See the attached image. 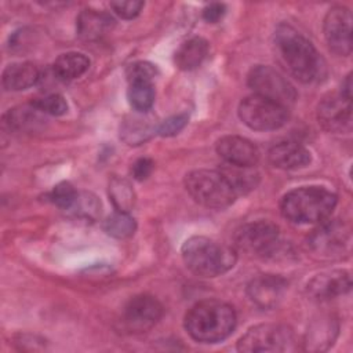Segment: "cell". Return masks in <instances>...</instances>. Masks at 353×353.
I'll return each mask as SVG.
<instances>
[{"label":"cell","mask_w":353,"mask_h":353,"mask_svg":"<svg viewBox=\"0 0 353 353\" xmlns=\"http://www.w3.org/2000/svg\"><path fill=\"white\" fill-rule=\"evenodd\" d=\"M236 312L225 302L205 299L193 305L185 316V330L197 342L216 343L226 339L236 327Z\"/></svg>","instance_id":"2"},{"label":"cell","mask_w":353,"mask_h":353,"mask_svg":"<svg viewBox=\"0 0 353 353\" xmlns=\"http://www.w3.org/2000/svg\"><path fill=\"white\" fill-rule=\"evenodd\" d=\"M274 44L281 62L288 72L302 83L320 80L325 73V63L310 40L295 28L281 23L274 32Z\"/></svg>","instance_id":"1"},{"label":"cell","mask_w":353,"mask_h":353,"mask_svg":"<svg viewBox=\"0 0 353 353\" xmlns=\"http://www.w3.org/2000/svg\"><path fill=\"white\" fill-rule=\"evenodd\" d=\"M254 167H239L228 164V167L222 168V174L228 178L234 192L239 194H245L250 190L255 189L259 181V175L252 170Z\"/></svg>","instance_id":"25"},{"label":"cell","mask_w":353,"mask_h":353,"mask_svg":"<svg viewBox=\"0 0 353 353\" xmlns=\"http://www.w3.org/2000/svg\"><path fill=\"white\" fill-rule=\"evenodd\" d=\"M294 331L284 324H258L250 328L237 342V350L244 353L258 352H294L296 350Z\"/></svg>","instance_id":"6"},{"label":"cell","mask_w":353,"mask_h":353,"mask_svg":"<svg viewBox=\"0 0 353 353\" xmlns=\"http://www.w3.org/2000/svg\"><path fill=\"white\" fill-rule=\"evenodd\" d=\"M280 244L279 226L270 221H255L240 226L234 233V247L248 255L272 256Z\"/></svg>","instance_id":"8"},{"label":"cell","mask_w":353,"mask_h":353,"mask_svg":"<svg viewBox=\"0 0 353 353\" xmlns=\"http://www.w3.org/2000/svg\"><path fill=\"white\" fill-rule=\"evenodd\" d=\"M137 222L128 212L116 211L103 222V230L114 239H128L135 233Z\"/></svg>","instance_id":"28"},{"label":"cell","mask_w":353,"mask_h":353,"mask_svg":"<svg viewBox=\"0 0 353 353\" xmlns=\"http://www.w3.org/2000/svg\"><path fill=\"white\" fill-rule=\"evenodd\" d=\"M30 103L34 108H37L43 114H50V116H61L68 110V102L59 94H50L47 97L34 99Z\"/></svg>","instance_id":"31"},{"label":"cell","mask_w":353,"mask_h":353,"mask_svg":"<svg viewBox=\"0 0 353 353\" xmlns=\"http://www.w3.org/2000/svg\"><path fill=\"white\" fill-rule=\"evenodd\" d=\"M349 243V230L339 221H328L320 223L307 239L310 251L321 258H334L342 255Z\"/></svg>","instance_id":"11"},{"label":"cell","mask_w":353,"mask_h":353,"mask_svg":"<svg viewBox=\"0 0 353 353\" xmlns=\"http://www.w3.org/2000/svg\"><path fill=\"white\" fill-rule=\"evenodd\" d=\"M323 32L328 48L336 55L352 52V12L343 6L328 10L323 22Z\"/></svg>","instance_id":"10"},{"label":"cell","mask_w":353,"mask_h":353,"mask_svg":"<svg viewBox=\"0 0 353 353\" xmlns=\"http://www.w3.org/2000/svg\"><path fill=\"white\" fill-rule=\"evenodd\" d=\"M239 117L251 130L273 131L283 127L288 120V108L252 94L240 102Z\"/></svg>","instance_id":"7"},{"label":"cell","mask_w":353,"mask_h":353,"mask_svg":"<svg viewBox=\"0 0 353 353\" xmlns=\"http://www.w3.org/2000/svg\"><path fill=\"white\" fill-rule=\"evenodd\" d=\"M216 153L228 164L239 167H254L259 160L258 148L247 138L225 135L216 141Z\"/></svg>","instance_id":"16"},{"label":"cell","mask_w":353,"mask_h":353,"mask_svg":"<svg viewBox=\"0 0 353 353\" xmlns=\"http://www.w3.org/2000/svg\"><path fill=\"white\" fill-rule=\"evenodd\" d=\"M208 54V43L203 37H190L183 41L175 52L174 61L181 70L199 68Z\"/></svg>","instance_id":"22"},{"label":"cell","mask_w":353,"mask_h":353,"mask_svg":"<svg viewBox=\"0 0 353 353\" xmlns=\"http://www.w3.org/2000/svg\"><path fill=\"white\" fill-rule=\"evenodd\" d=\"M163 313V305L154 296L137 295L127 302L123 323L131 332H145L159 323Z\"/></svg>","instance_id":"12"},{"label":"cell","mask_w":353,"mask_h":353,"mask_svg":"<svg viewBox=\"0 0 353 353\" xmlns=\"http://www.w3.org/2000/svg\"><path fill=\"white\" fill-rule=\"evenodd\" d=\"M352 280L346 270H328L314 276L306 287L307 295L316 301H330L350 291Z\"/></svg>","instance_id":"15"},{"label":"cell","mask_w":353,"mask_h":353,"mask_svg":"<svg viewBox=\"0 0 353 353\" xmlns=\"http://www.w3.org/2000/svg\"><path fill=\"white\" fill-rule=\"evenodd\" d=\"M69 211L77 218L94 221L101 214V201L94 194L83 192L77 194V199Z\"/></svg>","instance_id":"29"},{"label":"cell","mask_w":353,"mask_h":353,"mask_svg":"<svg viewBox=\"0 0 353 353\" xmlns=\"http://www.w3.org/2000/svg\"><path fill=\"white\" fill-rule=\"evenodd\" d=\"M287 281L277 274H261L254 277L247 285L250 301L261 309L276 307L284 296Z\"/></svg>","instance_id":"14"},{"label":"cell","mask_w":353,"mask_h":353,"mask_svg":"<svg viewBox=\"0 0 353 353\" xmlns=\"http://www.w3.org/2000/svg\"><path fill=\"white\" fill-rule=\"evenodd\" d=\"M336 201V196L323 186H302L283 196L280 211L292 223H321L330 218Z\"/></svg>","instance_id":"3"},{"label":"cell","mask_w":353,"mask_h":353,"mask_svg":"<svg viewBox=\"0 0 353 353\" xmlns=\"http://www.w3.org/2000/svg\"><path fill=\"white\" fill-rule=\"evenodd\" d=\"M269 161L280 170H298L310 163V152L298 142H280L270 148Z\"/></svg>","instance_id":"18"},{"label":"cell","mask_w":353,"mask_h":353,"mask_svg":"<svg viewBox=\"0 0 353 353\" xmlns=\"http://www.w3.org/2000/svg\"><path fill=\"white\" fill-rule=\"evenodd\" d=\"M128 102L135 112H149L154 102V87L152 81L128 83Z\"/></svg>","instance_id":"27"},{"label":"cell","mask_w":353,"mask_h":353,"mask_svg":"<svg viewBox=\"0 0 353 353\" xmlns=\"http://www.w3.org/2000/svg\"><path fill=\"white\" fill-rule=\"evenodd\" d=\"M338 321L330 314H321L314 319L306 331L305 349L309 352H323L332 346L338 335Z\"/></svg>","instance_id":"19"},{"label":"cell","mask_w":353,"mask_h":353,"mask_svg":"<svg viewBox=\"0 0 353 353\" xmlns=\"http://www.w3.org/2000/svg\"><path fill=\"white\" fill-rule=\"evenodd\" d=\"M40 114L41 112L37 108H34L32 103H29V105L10 109L6 113L4 120L7 125L12 130L28 131V130H34L40 124V121H43Z\"/></svg>","instance_id":"24"},{"label":"cell","mask_w":353,"mask_h":353,"mask_svg":"<svg viewBox=\"0 0 353 353\" xmlns=\"http://www.w3.org/2000/svg\"><path fill=\"white\" fill-rule=\"evenodd\" d=\"M157 127L148 114V112H141V114L130 116L123 121L120 137L128 145H139L148 141L153 134H156Z\"/></svg>","instance_id":"21"},{"label":"cell","mask_w":353,"mask_h":353,"mask_svg":"<svg viewBox=\"0 0 353 353\" xmlns=\"http://www.w3.org/2000/svg\"><path fill=\"white\" fill-rule=\"evenodd\" d=\"M114 26V19L105 11L85 8L76 18V30L80 39L95 41L108 34Z\"/></svg>","instance_id":"17"},{"label":"cell","mask_w":353,"mask_h":353,"mask_svg":"<svg viewBox=\"0 0 353 353\" xmlns=\"http://www.w3.org/2000/svg\"><path fill=\"white\" fill-rule=\"evenodd\" d=\"M109 197L116 211L130 212V210L135 204L134 189L131 183L124 178H112V181L109 182Z\"/></svg>","instance_id":"26"},{"label":"cell","mask_w":353,"mask_h":353,"mask_svg":"<svg viewBox=\"0 0 353 353\" xmlns=\"http://www.w3.org/2000/svg\"><path fill=\"white\" fill-rule=\"evenodd\" d=\"M79 192L69 182H61L52 188L48 200L61 210L69 211L77 199Z\"/></svg>","instance_id":"30"},{"label":"cell","mask_w":353,"mask_h":353,"mask_svg":"<svg viewBox=\"0 0 353 353\" xmlns=\"http://www.w3.org/2000/svg\"><path fill=\"white\" fill-rule=\"evenodd\" d=\"M154 163L152 159L149 157H141L138 159L132 167H131V174L134 176V179L137 181H145L153 171Z\"/></svg>","instance_id":"35"},{"label":"cell","mask_w":353,"mask_h":353,"mask_svg":"<svg viewBox=\"0 0 353 353\" xmlns=\"http://www.w3.org/2000/svg\"><path fill=\"white\" fill-rule=\"evenodd\" d=\"M226 7L222 3H211L203 8V18L208 23L218 22L225 15Z\"/></svg>","instance_id":"36"},{"label":"cell","mask_w":353,"mask_h":353,"mask_svg":"<svg viewBox=\"0 0 353 353\" xmlns=\"http://www.w3.org/2000/svg\"><path fill=\"white\" fill-rule=\"evenodd\" d=\"M40 80V70L32 62L10 63L1 76L3 87L7 91H22Z\"/></svg>","instance_id":"20"},{"label":"cell","mask_w":353,"mask_h":353,"mask_svg":"<svg viewBox=\"0 0 353 353\" xmlns=\"http://www.w3.org/2000/svg\"><path fill=\"white\" fill-rule=\"evenodd\" d=\"M247 84L254 94L279 102L287 108L296 99V91L292 84L277 70L266 65L254 66L247 76Z\"/></svg>","instance_id":"9"},{"label":"cell","mask_w":353,"mask_h":353,"mask_svg":"<svg viewBox=\"0 0 353 353\" xmlns=\"http://www.w3.org/2000/svg\"><path fill=\"white\" fill-rule=\"evenodd\" d=\"M125 74H127L128 83H132V81H152L153 83V79L157 74V69L154 65H152L149 62L139 61V62L130 65Z\"/></svg>","instance_id":"32"},{"label":"cell","mask_w":353,"mask_h":353,"mask_svg":"<svg viewBox=\"0 0 353 353\" xmlns=\"http://www.w3.org/2000/svg\"><path fill=\"white\" fill-rule=\"evenodd\" d=\"M188 120H189V116L186 113L174 114L159 124L157 134L160 137H174L185 128V125L188 124Z\"/></svg>","instance_id":"33"},{"label":"cell","mask_w":353,"mask_h":353,"mask_svg":"<svg viewBox=\"0 0 353 353\" xmlns=\"http://www.w3.org/2000/svg\"><path fill=\"white\" fill-rule=\"evenodd\" d=\"M143 7L142 1L127 0V1H110V8L123 19H132L135 18Z\"/></svg>","instance_id":"34"},{"label":"cell","mask_w":353,"mask_h":353,"mask_svg":"<svg viewBox=\"0 0 353 353\" xmlns=\"http://www.w3.org/2000/svg\"><path fill=\"white\" fill-rule=\"evenodd\" d=\"M182 258L186 268L197 276L215 277L230 270L237 259L236 251L218 241L193 236L182 245Z\"/></svg>","instance_id":"4"},{"label":"cell","mask_w":353,"mask_h":353,"mask_svg":"<svg viewBox=\"0 0 353 353\" xmlns=\"http://www.w3.org/2000/svg\"><path fill=\"white\" fill-rule=\"evenodd\" d=\"M185 188L196 203L208 208H226L237 197L221 170H194L185 176Z\"/></svg>","instance_id":"5"},{"label":"cell","mask_w":353,"mask_h":353,"mask_svg":"<svg viewBox=\"0 0 353 353\" xmlns=\"http://www.w3.org/2000/svg\"><path fill=\"white\" fill-rule=\"evenodd\" d=\"M317 120L328 132H349L352 130V98L341 92L324 97L317 106Z\"/></svg>","instance_id":"13"},{"label":"cell","mask_w":353,"mask_h":353,"mask_svg":"<svg viewBox=\"0 0 353 353\" xmlns=\"http://www.w3.org/2000/svg\"><path fill=\"white\" fill-rule=\"evenodd\" d=\"M90 66V59L81 52L61 54L52 63V73L57 79L69 81L83 76Z\"/></svg>","instance_id":"23"}]
</instances>
